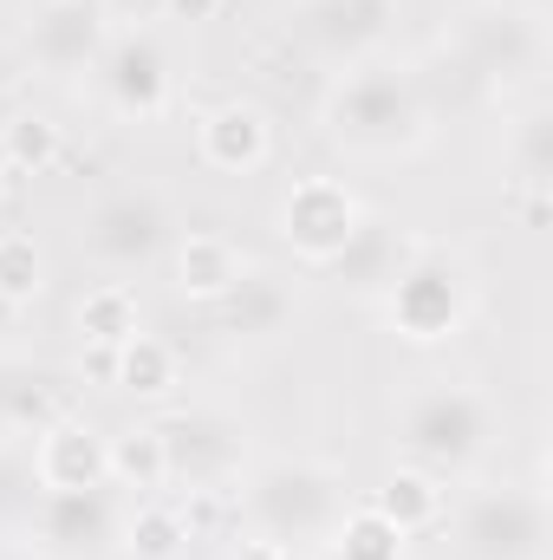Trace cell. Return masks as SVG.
<instances>
[{
  "label": "cell",
  "instance_id": "5bb4252c",
  "mask_svg": "<svg viewBox=\"0 0 553 560\" xmlns=\"http://www.w3.org/2000/svg\"><path fill=\"white\" fill-rule=\"evenodd\" d=\"M339 560H404V535L365 502V509L345 515V528H339Z\"/></svg>",
  "mask_w": 553,
  "mask_h": 560
},
{
  "label": "cell",
  "instance_id": "8992f818",
  "mask_svg": "<svg viewBox=\"0 0 553 560\" xmlns=\"http://www.w3.org/2000/svg\"><path fill=\"white\" fill-rule=\"evenodd\" d=\"M372 509H378L398 535H416V528H430V522L443 515V489H436L423 469H398V476L372 495Z\"/></svg>",
  "mask_w": 553,
  "mask_h": 560
},
{
  "label": "cell",
  "instance_id": "52a82bcc",
  "mask_svg": "<svg viewBox=\"0 0 553 560\" xmlns=\"http://www.w3.org/2000/svg\"><path fill=\"white\" fill-rule=\"evenodd\" d=\"M79 332H85L92 346H125V339H138V293H131L125 280L92 287V293L79 300Z\"/></svg>",
  "mask_w": 553,
  "mask_h": 560
},
{
  "label": "cell",
  "instance_id": "7c38bea8",
  "mask_svg": "<svg viewBox=\"0 0 553 560\" xmlns=\"http://www.w3.org/2000/svg\"><path fill=\"white\" fill-rule=\"evenodd\" d=\"M183 541H189V528H183V515L176 509H163V502H150L131 515V528H125V548L138 560H176L183 555Z\"/></svg>",
  "mask_w": 553,
  "mask_h": 560
},
{
  "label": "cell",
  "instance_id": "2e32d148",
  "mask_svg": "<svg viewBox=\"0 0 553 560\" xmlns=\"http://www.w3.org/2000/svg\"><path fill=\"white\" fill-rule=\"evenodd\" d=\"M176 515H183V528H189V535H202V528H215V522H222V502H215L209 489H196V495H189V509H176Z\"/></svg>",
  "mask_w": 553,
  "mask_h": 560
},
{
  "label": "cell",
  "instance_id": "d6986e66",
  "mask_svg": "<svg viewBox=\"0 0 553 560\" xmlns=\"http://www.w3.org/2000/svg\"><path fill=\"white\" fill-rule=\"evenodd\" d=\"M235 560H286V548H280V541H242Z\"/></svg>",
  "mask_w": 553,
  "mask_h": 560
},
{
  "label": "cell",
  "instance_id": "3957f363",
  "mask_svg": "<svg viewBox=\"0 0 553 560\" xmlns=\"http://www.w3.org/2000/svg\"><path fill=\"white\" fill-rule=\"evenodd\" d=\"M391 319H398V332L416 339V346H436V339H449L456 332V319H462V293H456V280L436 275V268H416V275L398 280V293H391Z\"/></svg>",
  "mask_w": 553,
  "mask_h": 560
},
{
  "label": "cell",
  "instance_id": "9a60e30c",
  "mask_svg": "<svg viewBox=\"0 0 553 560\" xmlns=\"http://www.w3.org/2000/svg\"><path fill=\"white\" fill-rule=\"evenodd\" d=\"M39 287H46V261H39L33 235H0V300L26 306Z\"/></svg>",
  "mask_w": 553,
  "mask_h": 560
},
{
  "label": "cell",
  "instance_id": "ffe728a7",
  "mask_svg": "<svg viewBox=\"0 0 553 560\" xmlns=\"http://www.w3.org/2000/svg\"><path fill=\"white\" fill-rule=\"evenodd\" d=\"M541 222H548V189L528 196V229H541Z\"/></svg>",
  "mask_w": 553,
  "mask_h": 560
},
{
  "label": "cell",
  "instance_id": "4fadbf2b",
  "mask_svg": "<svg viewBox=\"0 0 553 560\" xmlns=\"http://www.w3.org/2000/svg\"><path fill=\"white\" fill-rule=\"evenodd\" d=\"M163 92H169V85H163L156 52H150V46H125V52H118V105L150 118V112H163Z\"/></svg>",
  "mask_w": 553,
  "mask_h": 560
},
{
  "label": "cell",
  "instance_id": "44dd1931",
  "mask_svg": "<svg viewBox=\"0 0 553 560\" xmlns=\"http://www.w3.org/2000/svg\"><path fill=\"white\" fill-rule=\"evenodd\" d=\"M0 202H7V163H0Z\"/></svg>",
  "mask_w": 553,
  "mask_h": 560
},
{
  "label": "cell",
  "instance_id": "9c48e42d",
  "mask_svg": "<svg viewBox=\"0 0 553 560\" xmlns=\"http://www.w3.org/2000/svg\"><path fill=\"white\" fill-rule=\"evenodd\" d=\"M105 456H111V476L131 489H156L169 476V436L163 430H125L105 443Z\"/></svg>",
  "mask_w": 553,
  "mask_h": 560
},
{
  "label": "cell",
  "instance_id": "e0dca14e",
  "mask_svg": "<svg viewBox=\"0 0 553 560\" xmlns=\"http://www.w3.org/2000/svg\"><path fill=\"white\" fill-rule=\"evenodd\" d=\"M85 372H92L98 385H118V346H92V339H85Z\"/></svg>",
  "mask_w": 553,
  "mask_h": 560
},
{
  "label": "cell",
  "instance_id": "ac0fdd59",
  "mask_svg": "<svg viewBox=\"0 0 553 560\" xmlns=\"http://www.w3.org/2000/svg\"><path fill=\"white\" fill-rule=\"evenodd\" d=\"M222 0H169V20H215Z\"/></svg>",
  "mask_w": 553,
  "mask_h": 560
},
{
  "label": "cell",
  "instance_id": "7a4b0ae2",
  "mask_svg": "<svg viewBox=\"0 0 553 560\" xmlns=\"http://www.w3.org/2000/svg\"><path fill=\"white\" fill-rule=\"evenodd\" d=\"M39 482L52 495H92L105 476H111V456H105V436L79 418H52L39 430V456H33Z\"/></svg>",
  "mask_w": 553,
  "mask_h": 560
},
{
  "label": "cell",
  "instance_id": "5b68a950",
  "mask_svg": "<svg viewBox=\"0 0 553 560\" xmlns=\"http://www.w3.org/2000/svg\"><path fill=\"white\" fill-rule=\"evenodd\" d=\"M176 287L189 300H228L242 287V255L228 235H189L176 248Z\"/></svg>",
  "mask_w": 553,
  "mask_h": 560
},
{
  "label": "cell",
  "instance_id": "6da1fadb",
  "mask_svg": "<svg viewBox=\"0 0 553 560\" xmlns=\"http://www.w3.org/2000/svg\"><path fill=\"white\" fill-rule=\"evenodd\" d=\"M280 235L299 261H339L358 242V196L339 176H299L280 209Z\"/></svg>",
  "mask_w": 553,
  "mask_h": 560
},
{
  "label": "cell",
  "instance_id": "8fae6325",
  "mask_svg": "<svg viewBox=\"0 0 553 560\" xmlns=\"http://www.w3.org/2000/svg\"><path fill=\"white\" fill-rule=\"evenodd\" d=\"M416 443L443 450V456H462L475 443V405L462 392L456 398H430V411H416Z\"/></svg>",
  "mask_w": 553,
  "mask_h": 560
},
{
  "label": "cell",
  "instance_id": "277c9868",
  "mask_svg": "<svg viewBox=\"0 0 553 560\" xmlns=\"http://www.w3.org/2000/svg\"><path fill=\"white\" fill-rule=\"evenodd\" d=\"M268 150H274V131H268V118L255 105H215L202 118V163L209 170L242 176V170H261Z\"/></svg>",
  "mask_w": 553,
  "mask_h": 560
},
{
  "label": "cell",
  "instance_id": "30bf717a",
  "mask_svg": "<svg viewBox=\"0 0 553 560\" xmlns=\"http://www.w3.org/2000/svg\"><path fill=\"white\" fill-rule=\"evenodd\" d=\"M169 385H176V352H169L163 339L138 332V339H125V346H118V392H138V398H163Z\"/></svg>",
  "mask_w": 553,
  "mask_h": 560
},
{
  "label": "cell",
  "instance_id": "ba28073f",
  "mask_svg": "<svg viewBox=\"0 0 553 560\" xmlns=\"http://www.w3.org/2000/svg\"><path fill=\"white\" fill-rule=\"evenodd\" d=\"M59 150H66L59 125H52V118H39V112L13 118V125L0 131V163H7V176H13V170H20V176H46V170L59 163Z\"/></svg>",
  "mask_w": 553,
  "mask_h": 560
}]
</instances>
